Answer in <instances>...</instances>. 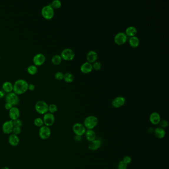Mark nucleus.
I'll return each mask as SVG.
<instances>
[{
	"instance_id": "7ed1b4c3",
	"label": "nucleus",
	"mask_w": 169,
	"mask_h": 169,
	"mask_svg": "<svg viewBox=\"0 0 169 169\" xmlns=\"http://www.w3.org/2000/svg\"><path fill=\"white\" fill-rule=\"evenodd\" d=\"M41 14L43 17L46 19H51L54 17L55 11L54 9L51 6V4L46 5L43 7L41 9Z\"/></svg>"
},
{
	"instance_id": "b1692460",
	"label": "nucleus",
	"mask_w": 169,
	"mask_h": 169,
	"mask_svg": "<svg viewBox=\"0 0 169 169\" xmlns=\"http://www.w3.org/2000/svg\"><path fill=\"white\" fill-rule=\"evenodd\" d=\"M130 44L132 47L135 48L138 46L140 44V40L139 38L136 36H133L130 39Z\"/></svg>"
},
{
	"instance_id": "f3484780",
	"label": "nucleus",
	"mask_w": 169,
	"mask_h": 169,
	"mask_svg": "<svg viewBox=\"0 0 169 169\" xmlns=\"http://www.w3.org/2000/svg\"><path fill=\"white\" fill-rule=\"evenodd\" d=\"M84 135L86 140L89 143L96 139V134L93 130H86Z\"/></svg>"
},
{
	"instance_id": "1a4fd4ad",
	"label": "nucleus",
	"mask_w": 169,
	"mask_h": 169,
	"mask_svg": "<svg viewBox=\"0 0 169 169\" xmlns=\"http://www.w3.org/2000/svg\"><path fill=\"white\" fill-rule=\"evenodd\" d=\"M43 120L44 122V125L50 127L53 125L55 122V116L53 114L48 112L44 115Z\"/></svg>"
},
{
	"instance_id": "412c9836",
	"label": "nucleus",
	"mask_w": 169,
	"mask_h": 169,
	"mask_svg": "<svg viewBox=\"0 0 169 169\" xmlns=\"http://www.w3.org/2000/svg\"><path fill=\"white\" fill-rule=\"evenodd\" d=\"M92 65L91 63L88 62H85L82 64L80 67V70L84 74H88L91 72L92 70Z\"/></svg>"
},
{
	"instance_id": "ea45409f",
	"label": "nucleus",
	"mask_w": 169,
	"mask_h": 169,
	"mask_svg": "<svg viewBox=\"0 0 169 169\" xmlns=\"http://www.w3.org/2000/svg\"><path fill=\"white\" fill-rule=\"evenodd\" d=\"M82 137L81 136L75 135V137H74V140L77 142H80V141H82Z\"/></svg>"
},
{
	"instance_id": "7c9ffc66",
	"label": "nucleus",
	"mask_w": 169,
	"mask_h": 169,
	"mask_svg": "<svg viewBox=\"0 0 169 169\" xmlns=\"http://www.w3.org/2000/svg\"><path fill=\"white\" fill-rule=\"evenodd\" d=\"M64 74L61 72H58L55 74V77L56 79L58 80H61L64 79Z\"/></svg>"
},
{
	"instance_id": "c85d7f7f",
	"label": "nucleus",
	"mask_w": 169,
	"mask_h": 169,
	"mask_svg": "<svg viewBox=\"0 0 169 169\" xmlns=\"http://www.w3.org/2000/svg\"><path fill=\"white\" fill-rule=\"evenodd\" d=\"M51 5L54 9H58L62 6V3L59 0H54L51 4Z\"/></svg>"
},
{
	"instance_id": "6e6552de",
	"label": "nucleus",
	"mask_w": 169,
	"mask_h": 169,
	"mask_svg": "<svg viewBox=\"0 0 169 169\" xmlns=\"http://www.w3.org/2000/svg\"><path fill=\"white\" fill-rule=\"evenodd\" d=\"M60 56H61L62 59L66 61H71L74 58L75 53L72 49L66 48L62 51Z\"/></svg>"
},
{
	"instance_id": "2f4dec72",
	"label": "nucleus",
	"mask_w": 169,
	"mask_h": 169,
	"mask_svg": "<svg viewBox=\"0 0 169 169\" xmlns=\"http://www.w3.org/2000/svg\"><path fill=\"white\" fill-rule=\"evenodd\" d=\"M13 125L14 126L16 127H21L22 126V121H21V120L19 119H17L14 121H13Z\"/></svg>"
},
{
	"instance_id": "cd10ccee",
	"label": "nucleus",
	"mask_w": 169,
	"mask_h": 169,
	"mask_svg": "<svg viewBox=\"0 0 169 169\" xmlns=\"http://www.w3.org/2000/svg\"><path fill=\"white\" fill-rule=\"evenodd\" d=\"M34 124L36 127H41L44 125V122L43 120V119H41V117H37L35 119L34 121Z\"/></svg>"
},
{
	"instance_id": "bb28decb",
	"label": "nucleus",
	"mask_w": 169,
	"mask_h": 169,
	"mask_svg": "<svg viewBox=\"0 0 169 169\" xmlns=\"http://www.w3.org/2000/svg\"><path fill=\"white\" fill-rule=\"evenodd\" d=\"M64 79L65 82L70 83L74 81V76L72 74L69 73V72H67L64 74Z\"/></svg>"
},
{
	"instance_id": "5701e85b",
	"label": "nucleus",
	"mask_w": 169,
	"mask_h": 169,
	"mask_svg": "<svg viewBox=\"0 0 169 169\" xmlns=\"http://www.w3.org/2000/svg\"><path fill=\"white\" fill-rule=\"evenodd\" d=\"M137 34V29L135 26H129L125 30V34L130 37H133Z\"/></svg>"
},
{
	"instance_id": "f03ea898",
	"label": "nucleus",
	"mask_w": 169,
	"mask_h": 169,
	"mask_svg": "<svg viewBox=\"0 0 169 169\" xmlns=\"http://www.w3.org/2000/svg\"><path fill=\"white\" fill-rule=\"evenodd\" d=\"M98 119L94 116H89L84 119L83 125L86 130H93L98 125Z\"/></svg>"
},
{
	"instance_id": "f257e3e1",
	"label": "nucleus",
	"mask_w": 169,
	"mask_h": 169,
	"mask_svg": "<svg viewBox=\"0 0 169 169\" xmlns=\"http://www.w3.org/2000/svg\"><path fill=\"white\" fill-rule=\"evenodd\" d=\"M13 85V92L17 95L24 94L28 90V83L23 79L16 80Z\"/></svg>"
},
{
	"instance_id": "c756f323",
	"label": "nucleus",
	"mask_w": 169,
	"mask_h": 169,
	"mask_svg": "<svg viewBox=\"0 0 169 169\" xmlns=\"http://www.w3.org/2000/svg\"><path fill=\"white\" fill-rule=\"evenodd\" d=\"M57 110H58V107L56 105H55L54 104H51L49 105L48 112H49V113L54 114L57 111Z\"/></svg>"
},
{
	"instance_id": "0eeeda50",
	"label": "nucleus",
	"mask_w": 169,
	"mask_h": 169,
	"mask_svg": "<svg viewBox=\"0 0 169 169\" xmlns=\"http://www.w3.org/2000/svg\"><path fill=\"white\" fill-rule=\"evenodd\" d=\"M51 135V130L50 127L46 125L41 127L39 130V137L43 140H46L50 137Z\"/></svg>"
},
{
	"instance_id": "ddd939ff",
	"label": "nucleus",
	"mask_w": 169,
	"mask_h": 169,
	"mask_svg": "<svg viewBox=\"0 0 169 169\" xmlns=\"http://www.w3.org/2000/svg\"><path fill=\"white\" fill-rule=\"evenodd\" d=\"M125 99L122 96H118L113 100L112 103L113 107L115 108H120L125 104Z\"/></svg>"
},
{
	"instance_id": "58836bf2",
	"label": "nucleus",
	"mask_w": 169,
	"mask_h": 169,
	"mask_svg": "<svg viewBox=\"0 0 169 169\" xmlns=\"http://www.w3.org/2000/svg\"><path fill=\"white\" fill-rule=\"evenodd\" d=\"M35 88V86L33 83H30L28 84V89L30 91H33Z\"/></svg>"
},
{
	"instance_id": "4468645a",
	"label": "nucleus",
	"mask_w": 169,
	"mask_h": 169,
	"mask_svg": "<svg viewBox=\"0 0 169 169\" xmlns=\"http://www.w3.org/2000/svg\"><path fill=\"white\" fill-rule=\"evenodd\" d=\"M9 115L11 121H14L19 119L20 116V111L17 107H13L11 110H9Z\"/></svg>"
},
{
	"instance_id": "2eb2a0df",
	"label": "nucleus",
	"mask_w": 169,
	"mask_h": 169,
	"mask_svg": "<svg viewBox=\"0 0 169 169\" xmlns=\"http://www.w3.org/2000/svg\"><path fill=\"white\" fill-rule=\"evenodd\" d=\"M149 121L153 125H159L161 120V116L157 112H153L151 114L149 117Z\"/></svg>"
},
{
	"instance_id": "9d476101",
	"label": "nucleus",
	"mask_w": 169,
	"mask_h": 169,
	"mask_svg": "<svg viewBox=\"0 0 169 169\" xmlns=\"http://www.w3.org/2000/svg\"><path fill=\"white\" fill-rule=\"evenodd\" d=\"M14 127V126L13 125V121H6L3 125L2 130L5 134L10 135L13 132Z\"/></svg>"
},
{
	"instance_id": "473e14b6",
	"label": "nucleus",
	"mask_w": 169,
	"mask_h": 169,
	"mask_svg": "<svg viewBox=\"0 0 169 169\" xmlns=\"http://www.w3.org/2000/svg\"><path fill=\"white\" fill-rule=\"evenodd\" d=\"M159 125H160V127H159L165 129V128H166V127H167L168 126V125H169V123H168V122L167 120H162V121H160V122H159Z\"/></svg>"
},
{
	"instance_id": "a878e982",
	"label": "nucleus",
	"mask_w": 169,
	"mask_h": 169,
	"mask_svg": "<svg viewBox=\"0 0 169 169\" xmlns=\"http://www.w3.org/2000/svg\"><path fill=\"white\" fill-rule=\"evenodd\" d=\"M62 58L61 56L59 55H55L52 57L51 59L52 63L55 65H59L62 62Z\"/></svg>"
},
{
	"instance_id": "c9c22d12",
	"label": "nucleus",
	"mask_w": 169,
	"mask_h": 169,
	"mask_svg": "<svg viewBox=\"0 0 169 169\" xmlns=\"http://www.w3.org/2000/svg\"><path fill=\"white\" fill-rule=\"evenodd\" d=\"M122 161L124 162V163H125L126 164L128 165L132 162V158L130 156L127 155V156H125L124 157Z\"/></svg>"
},
{
	"instance_id": "6ab92c4d",
	"label": "nucleus",
	"mask_w": 169,
	"mask_h": 169,
	"mask_svg": "<svg viewBox=\"0 0 169 169\" xmlns=\"http://www.w3.org/2000/svg\"><path fill=\"white\" fill-rule=\"evenodd\" d=\"M155 136L158 139H162L166 135V131L164 128L158 127L154 130Z\"/></svg>"
},
{
	"instance_id": "e433bc0d",
	"label": "nucleus",
	"mask_w": 169,
	"mask_h": 169,
	"mask_svg": "<svg viewBox=\"0 0 169 169\" xmlns=\"http://www.w3.org/2000/svg\"><path fill=\"white\" fill-rule=\"evenodd\" d=\"M101 64L99 62H95L93 64L92 67L96 71L99 70L101 68Z\"/></svg>"
},
{
	"instance_id": "79ce46f5",
	"label": "nucleus",
	"mask_w": 169,
	"mask_h": 169,
	"mask_svg": "<svg viewBox=\"0 0 169 169\" xmlns=\"http://www.w3.org/2000/svg\"><path fill=\"white\" fill-rule=\"evenodd\" d=\"M1 169H10L8 167H3Z\"/></svg>"
},
{
	"instance_id": "37998d69",
	"label": "nucleus",
	"mask_w": 169,
	"mask_h": 169,
	"mask_svg": "<svg viewBox=\"0 0 169 169\" xmlns=\"http://www.w3.org/2000/svg\"><path fill=\"white\" fill-rule=\"evenodd\" d=\"M0 58H1V56H0Z\"/></svg>"
},
{
	"instance_id": "39448f33",
	"label": "nucleus",
	"mask_w": 169,
	"mask_h": 169,
	"mask_svg": "<svg viewBox=\"0 0 169 169\" xmlns=\"http://www.w3.org/2000/svg\"><path fill=\"white\" fill-rule=\"evenodd\" d=\"M6 101L7 103H10L13 106H16L19 103V99L18 95L14 92L9 93L6 96Z\"/></svg>"
},
{
	"instance_id": "393cba45",
	"label": "nucleus",
	"mask_w": 169,
	"mask_h": 169,
	"mask_svg": "<svg viewBox=\"0 0 169 169\" xmlns=\"http://www.w3.org/2000/svg\"><path fill=\"white\" fill-rule=\"evenodd\" d=\"M27 71L28 74H29L31 75H34L37 72L38 68L37 66L34 64H31L28 66L27 69Z\"/></svg>"
},
{
	"instance_id": "20e7f679",
	"label": "nucleus",
	"mask_w": 169,
	"mask_h": 169,
	"mask_svg": "<svg viewBox=\"0 0 169 169\" xmlns=\"http://www.w3.org/2000/svg\"><path fill=\"white\" fill-rule=\"evenodd\" d=\"M49 105L44 101L40 100L36 102L35 105L36 111L39 114L44 115L48 112Z\"/></svg>"
},
{
	"instance_id": "dca6fc26",
	"label": "nucleus",
	"mask_w": 169,
	"mask_h": 169,
	"mask_svg": "<svg viewBox=\"0 0 169 169\" xmlns=\"http://www.w3.org/2000/svg\"><path fill=\"white\" fill-rule=\"evenodd\" d=\"M102 145L101 141L99 140H94L89 143L88 147L91 151H96L98 150Z\"/></svg>"
},
{
	"instance_id": "423d86ee",
	"label": "nucleus",
	"mask_w": 169,
	"mask_h": 169,
	"mask_svg": "<svg viewBox=\"0 0 169 169\" xmlns=\"http://www.w3.org/2000/svg\"><path fill=\"white\" fill-rule=\"evenodd\" d=\"M72 130L75 135L82 136L84 135L86 129L83 124L81 123H75L72 126Z\"/></svg>"
},
{
	"instance_id": "72a5a7b5",
	"label": "nucleus",
	"mask_w": 169,
	"mask_h": 169,
	"mask_svg": "<svg viewBox=\"0 0 169 169\" xmlns=\"http://www.w3.org/2000/svg\"><path fill=\"white\" fill-rule=\"evenodd\" d=\"M127 165L124 163L122 161L119 162L117 165V169H127Z\"/></svg>"
},
{
	"instance_id": "4be33fe9",
	"label": "nucleus",
	"mask_w": 169,
	"mask_h": 169,
	"mask_svg": "<svg viewBox=\"0 0 169 169\" xmlns=\"http://www.w3.org/2000/svg\"><path fill=\"white\" fill-rule=\"evenodd\" d=\"M2 88H3L4 91L9 93L13 91L14 85L11 82H5L2 85Z\"/></svg>"
},
{
	"instance_id": "f8f14e48",
	"label": "nucleus",
	"mask_w": 169,
	"mask_h": 169,
	"mask_svg": "<svg viewBox=\"0 0 169 169\" xmlns=\"http://www.w3.org/2000/svg\"><path fill=\"white\" fill-rule=\"evenodd\" d=\"M127 40V35L124 32H119L115 36V42L119 45H122L125 44Z\"/></svg>"
},
{
	"instance_id": "4c0bfd02",
	"label": "nucleus",
	"mask_w": 169,
	"mask_h": 169,
	"mask_svg": "<svg viewBox=\"0 0 169 169\" xmlns=\"http://www.w3.org/2000/svg\"><path fill=\"white\" fill-rule=\"evenodd\" d=\"M13 107V105H11L10 103H7V102H6V103L5 104V109H6V110H9V111L11 110Z\"/></svg>"
},
{
	"instance_id": "a19ab883",
	"label": "nucleus",
	"mask_w": 169,
	"mask_h": 169,
	"mask_svg": "<svg viewBox=\"0 0 169 169\" xmlns=\"http://www.w3.org/2000/svg\"><path fill=\"white\" fill-rule=\"evenodd\" d=\"M5 95V92L2 90H0V98H3Z\"/></svg>"
},
{
	"instance_id": "f704fd0d",
	"label": "nucleus",
	"mask_w": 169,
	"mask_h": 169,
	"mask_svg": "<svg viewBox=\"0 0 169 169\" xmlns=\"http://www.w3.org/2000/svg\"><path fill=\"white\" fill-rule=\"evenodd\" d=\"M21 127H14L13 130V134L16 135H19V134H21Z\"/></svg>"
},
{
	"instance_id": "aec40b11",
	"label": "nucleus",
	"mask_w": 169,
	"mask_h": 169,
	"mask_svg": "<svg viewBox=\"0 0 169 169\" xmlns=\"http://www.w3.org/2000/svg\"><path fill=\"white\" fill-rule=\"evenodd\" d=\"M86 59L89 63H94L97 59V54L95 51H90L88 52Z\"/></svg>"
},
{
	"instance_id": "a211bd4d",
	"label": "nucleus",
	"mask_w": 169,
	"mask_h": 169,
	"mask_svg": "<svg viewBox=\"0 0 169 169\" xmlns=\"http://www.w3.org/2000/svg\"><path fill=\"white\" fill-rule=\"evenodd\" d=\"M9 143L11 145L14 147L18 145L19 143V138L18 135L13 133L11 134L9 137Z\"/></svg>"
},
{
	"instance_id": "9b49d317",
	"label": "nucleus",
	"mask_w": 169,
	"mask_h": 169,
	"mask_svg": "<svg viewBox=\"0 0 169 169\" xmlns=\"http://www.w3.org/2000/svg\"><path fill=\"white\" fill-rule=\"evenodd\" d=\"M46 61V57L42 53H38L33 58V62L36 66H40L44 64Z\"/></svg>"
}]
</instances>
